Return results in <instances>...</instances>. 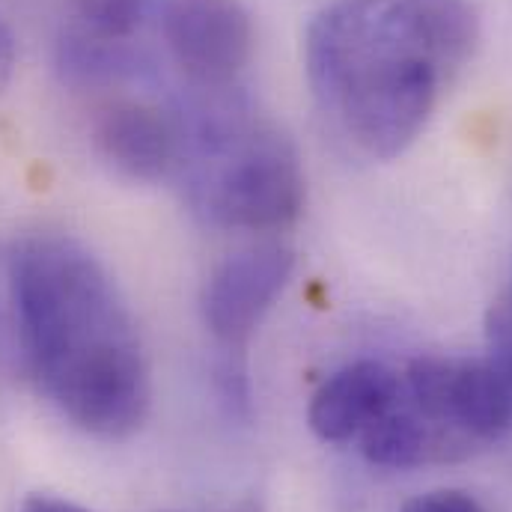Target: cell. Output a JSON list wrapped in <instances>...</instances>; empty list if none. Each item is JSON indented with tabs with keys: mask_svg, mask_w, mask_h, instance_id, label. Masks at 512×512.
<instances>
[{
	"mask_svg": "<svg viewBox=\"0 0 512 512\" xmlns=\"http://www.w3.org/2000/svg\"><path fill=\"white\" fill-rule=\"evenodd\" d=\"M477 42L468 0H331L307 27V84L340 137L390 161L429 126Z\"/></svg>",
	"mask_w": 512,
	"mask_h": 512,
	"instance_id": "obj_1",
	"label": "cell"
},
{
	"mask_svg": "<svg viewBox=\"0 0 512 512\" xmlns=\"http://www.w3.org/2000/svg\"><path fill=\"white\" fill-rule=\"evenodd\" d=\"M21 370L78 429L120 441L152 402L146 352L114 277L81 242L36 233L9 248Z\"/></svg>",
	"mask_w": 512,
	"mask_h": 512,
	"instance_id": "obj_2",
	"label": "cell"
},
{
	"mask_svg": "<svg viewBox=\"0 0 512 512\" xmlns=\"http://www.w3.org/2000/svg\"><path fill=\"white\" fill-rule=\"evenodd\" d=\"M191 206L215 227L274 233L304 212V167L295 143L277 126L224 93H206L182 114Z\"/></svg>",
	"mask_w": 512,
	"mask_h": 512,
	"instance_id": "obj_3",
	"label": "cell"
},
{
	"mask_svg": "<svg viewBox=\"0 0 512 512\" xmlns=\"http://www.w3.org/2000/svg\"><path fill=\"white\" fill-rule=\"evenodd\" d=\"M512 426V396L489 361L426 355L399 373L390 408L361 435L370 465L411 471L465 462Z\"/></svg>",
	"mask_w": 512,
	"mask_h": 512,
	"instance_id": "obj_4",
	"label": "cell"
},
{
	"mask_svg": "<svg viewBox=\"0 0 512 512\" xmlns=\"http://www.w3.org/2000/svg\"><path fill=\"white\" fill-rule=\"evenodd\" d=\"M161 36L179 72L203 93L233 90L254 57V18L242 0H167Z\"/></svg>",
	"mask_w": 512,
	"mask_h": 512,
	"instance_id": "obj_5",
	"label": "cell"
},
{
	"mask_svg": "<svg viewBox=\"0 0 512 512\" xmlns=\"http://www.w3.org/2000/svg\"><path fill=\"white\" fill-rule=\"evenodd\" d=\"M295 271V254L280 242H265L230 254L206 280L203 322L230 352L251 340Z\"/></svg>",
	"mask_w": 512,
	"mask_h": 512,
	"instance_id": "obj_6",
	"label": "cell"
},
{
	"mask_svg": "<svg viewBox=\"0 0 512 512\" xmlns=\"http://www.w3.org/2000/svg\"><path fill=\"white\" fill-rule=\"evenodd\" d=\"M93 137L105 161L134 182H161L179 173L185 158L182 114L140 99L105 105L96 117Z\"/></svg>",
	"mask_w": 512,
	"mask_h": 512,
	"instance_id": "obj_7",
	"label": "cell"
},
{
	"mask_svg": "<svg viewBox=\"0 0 512 512\" xmlns=\"http://www.w3.org/2000/svg\"><path fill=\"white\" fill-rule=\"evenodd\" d=\"M396 390V370L382 361H355L313 393L307 408L310 429L325 444H352L390 408Z\"/></svg>",
	"mask_w": 512,
	"mask_h": 512,
	"instance_id": "obj_8",
	"label": "cell"
},
{
	"mask_svg": "<svg viewBox=\"0 0 512 512\" xmlns=\"http://www.w3.org/2000/svg\"><path fill=\"white\" fill-rule=\"evenodd\" d=\"M155 9V0H72L63 33L105 48H137L134 39Z\"/></svg>",
	"mask_w": 512,
	"mask_h": 512,
	"instance_id": "obj_9",
	"label": "cell"
},
{
	"mask_svg": "<svg viewBox=\"0 0 512 512\" xmlns=\"http://www.w3.org/2000/svg\"><path fill=\"white\" fill-rule=\"evenodd\" d=\"M0 364H12L21 370V343H18V313H15V289H12V265L9 251L0 248Z\"/></svg>",
	"mask_w": 512,
	"mask_h": 512,
	"instance_id": "obj_10",
	"label": "cell"
},
{
	"mask_svg": "<svg viewBox=\"0 0 512 512\" xmlns=\"http://www.w3.org/2000/svg\"><path fill=\"white\" fill-rule=\"evenodd\" d=\"M486 337H489V364L507 384L512 396V295L498 301L489 313L486 322Z\"/></svg>",
	"mask_w": 512,
	"mask_h": 512,
	"instance_id": "obj_11",
	"label": "cell"
},
{
	"mask_svg": "<svg viewBox=\"0 0 512 512\" xmlns=\"http://www.w3.org/2000/svg\"><path fill=\"white\" fill-rule=\"evenodd\" d=\"M402 512H486L477 498H471L468 492L459 489H435L426 495L411 498Z\"/></svg>",
	"mask_w": 512,
	"mask_h": 512,
	"instance_id": "obj_12",
	"label": "cell"
},
{
	"mask_svg": "<svg viewBox=\"0 0 512 512\" xmlns=\"http://www.w3.org/2000/svg\"><path fill=\"white\" fill-rule=\"evenodd\" d=\"M15 72V39L9 33V27L0 21V93L9 87Z\"/></svg>",
	"mask_w": 512,
	"mask_h": 512,
	"instance_id": "obj_13",
	"label": "cell"
},
{
	"mask_svg": "<svg viewBox=\"0 0 512 512\" xmlns=\"http://www.w3.org/2000/svg\"><path fill=\"white\" fill-rule=\"evenodd\" d=\"M21 512H87L84 507L72 504V501H63V498H54V495H30L24 501Z\"/></svg>",
	"mask_w": 512,
	"mask_h": 512,
	"instance_id": "obj_14",
	"label": "cell"
},
{
	"mask_svg": "<svg viewBox=\"0 0 512 512\" xmlns=\"http://www.w3.org/2000/svg\"><path fill=\"white\" fill-rule=\"evenodd\" d=\"M221 512H265L256 501H248V504H239V507H230V510H221Z\"/></svg>",
	"mask_w": 512,
	"mask_h": 512,
	"instance_id": "obj_15",
	"label": "cell"
}]
</instances>
